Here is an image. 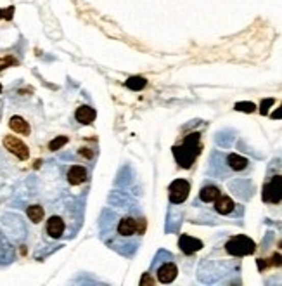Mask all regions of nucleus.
<instances>
[{"label": "nucleus", "mask_w": 282, "mask_h": 286, "mask_svg": "<svg viewBox=\"0 0 282 286\" xmlns=\"http://www.w3.org/2000/svg\"><path fill=\"white\" fill-rule=\"evenodd\" d=\"M230 172H232V170L227 166L225 155H223V153L215 151L213 155H211L210 175H213V177H217V179H227Z\"/></svg>", "instance_id": "nucleus-6"}, {"label": "nucleus", "mask_w": 282, "mask_h": 286, "mask_svg": "<svg viewBox=\"0 0 282 286\" xmlns=\"http://www.w3.org/2000/svg\"><path fill=\"white\" fill-rule=\"evenodd\" d=\"M145 219L144 217H135V215H123L116 226V236L121 237L123 241L126 240H139L140 236L145 232Z\"/></svg>", "instance_id": "nucleus-3"}, {"label": "nucleus", "mask_w": 282, "mask_h": 286, "mask_svg": "<svg viewBox=\"0 0 282 286\" xmlns=\"http://www.w3.org/2000/svg\"><path fill=\"white\" fill-rule=\"evenodd\" d=\"M7 64H17L14 59H11V57H6V59H0V69L7 68Z\"/></svg>", "instance_id": "nucleus-22"}, {"label": "nucleus", "mask_w": 282, "mask_h": 286, "mask_svg": "<svg viewBox=\"0 0 282 286\" xmlns=\"http://www.w3.org/2000/svg\"><path fill=\"white\" fill-rule=\"evenodd\" d=\"M74 118H76V122L83 123V125H90L95 120V109L90 106H80L76 109V113H74Z\"/></svg>", "instance_id": "nucleus-15"}, {"label": "nucleus", "mask_w": 282, "mask_h": 286, "mask_svg": "<svg viewBox=\"0 0 282 286\" xmlns=\"http://www.w3.org/2000/svg\"><path fill=\"white\" fill-rule=\"evenodd\" d=\"M201 155V135L199 132L189 134L180 146H173V156L177 160L178 166L182 169H191L196 158Z\"/></svg>", "instance_id": "nucleus-2"}, {"label": "nucleus", "mask_w": 282, "mask_h": 286, "mask_svg": "<svg viewBox=\"0 0 282 286\" xmlns=\"http://www.w3.org/2000/svg\"><path fill=\"white\" fill-rule=\"evenodd\" d=\"M178 246L186 255H192V253L199 252V250L202 248V241L196 240V237H192L189 234H182V236H180V240H178Z\"/></svg>", "instance_id": "nucleus-10"}, {"label": "nucleus", "mask_w": 282, "mask_h": 286, "mask_svg": "<svg viewBox=\"0 0 282 286\" xmlns=\"http://www.w3.org/2000/svg\"><path fill=\"white\" fill-rule=\"evenodd\" d=\"M225 161H227V166L232 172H244V170H248V166H249L248 158H244L241 155H236V153L225 155Z\"/></svg>", "instance_id": "nucleus-13"}, {"label": "nucleus", "mask_w": 282, "mask_h": 286, "mask_svg": "<svg viewBox=\"0 0 282 286\" xmlns=\"http://www.w3.org/2000/svg\"><path fill=\"white\" fill-rule=\"evenodd\" d=\"M89 180V170L82 165H73L71 169L68 170V182L71 186H80V184L87 182Z\"/></svg>", "instance_id": "nucleus-11"}, {"label": "nucleus", "mask_w": 282, "mask_h": 286, "mask_svg": "<svg viewBox=\"0 0 282 286\" xmlns=\"http://www.w3.org/2000/svg\"><path fill=\"white\" fill-rule=\"evenodd\" d=\"M0 90H2V87H0Z\"/></svg>", "instance_id": "nucleus-24"}, {"label": "nucleus", "mask_w": 282, "mask_h": 286, "mask_svg": "<svg viewBox=\"0 0 282 286\" xmlns=\"http://www.w3.org/2000/svg\"><path fill=\"white\" fill-rule=\"evenodd\" d=\"M26 215H28V219L32 222L38 224L43 217H45V210H43L42 205H32V206H28V210H26Z\"/></svg>", "instance_id": "nucleus-17"}, {"label": "nucleus", "mask_w": 282, "mask_h": 286, "mask_svg": "<svg viewBox=\"0 0 282 286\" xmlns=\"http://www.w3.org/2000/svg\"><path fill=\"white\" fill-rule=\"evenodd\" d=\"M4 146H6V149H9L14 156L19 158V160H28L30 149L23 140L17 139L16 135H6V137H4Z\"/></svg>", "instance_id": "nucleus-7"}, {"label": "nucleus", "mask_w": 282, "mask_h": 286, "mask_svg": "<svg viewBox=\"0 0 282 286\" xmlns=\"http://www.w3.org/2000/svg\"><path fill=\"white\" fill-rule=\"evenodd\" d=\"M262 200L268 206L282 205V163L274 160L268 166L267 179L262 187Z\"/></svg>", "instance_id": "nucleus-1"}, {"label": "nucleus", "mask_w": 282, "mask_h": 286, "mask_svg": "<svg viewBox=\"0 0 282 286\" xmlns=\"http://www.w3.org/2000/svg\"><path fill=\"white\" fill-rule=\"evenodd\" d=\"M213 203H215V210H217V213L220 215H230V213H234V210H236V203L230 196L220 195Z\"/></svg>", "instance_id": "nucleus-12"}, {"label": "nucleus", "mask_w": 282, "mask_h": 286, "mask_svg": "<svg viewBox=\"0 0 282 286\" xmlns=\"http://www.w3.org/2000/svg\"><path fill=\"white\" fill-rule=\"evenodd\" d=\"M45 231H47V234L52 237V240H59V237L63 236L64 231H66L64 219L61 217V215H50V217H48V221H47Z\"/></svg>", "instance_id": "nucleus-9"}, {"label": "nucleus", "mask_w": 282, "mask_h": 286, "mask_svg": "<svg viewBox=\"0 0 282 286\" xmlns=\"http://www.w3.org/2000/svg\"><path fill=\"white\" fill-rule=\"evenodd\" d=\"M145 85H147V80L142 77H130L129 80H126V87H129L130 90H142Z\"/></svg>", "instance_id": "nucleus-18"}, {"label": "nucleus", "mask_w": 282, "mask_h": 286, "mask_svg": "<svg viewBox=\"0 0 282 286\" xmlns=\"http://www.w3.org/2000/svg\"><path fill=\"white\" fill-rule=\"evenodd\" d=\"M234 108L237 111H244V113H253L254 109H257V106H254L253 103H237Z\"/></svg>", "instance_id": "nucleus-20"}, {"label": "nucleus", "mask_w": 282, "mask_h": 286, "mask_svg": "<svg viewBox=\"0 0 282 286\" xmlns=\"http://www.w3.org/2000/svg\"><path fill=\"white\" fill-rule=\"evenodd\" d=\"M66 142H68V137H64V135H61V137H56L50 144H48V149H50V151H57V149L63 148Z\"/></svg>", "instance_id": "nucleus-19"}, {"label": "nucleus", "mask_w": 282, "mask_h": 286, "mask_svg": "<svg viewBox=\"0 0 282 286\" xmlns=\"http://www.w3.org/2000/svg\"><path fill=\"white\" fill-rule=\"evenodd\" d=\"M9 127H11L14 132H17V134H21V135H28L30 132H32L28 122H26L24 118H21V116H12L11 122H9Z\"/></svg>", "instance_id": "nucleus-16"}, {"label": "nucleus", "mask_w": 282, "mask_h": 286, "mask_svg": "<svg viewBox=\"0 0 282 286\" xmlns=\"http://www.w3.org/2000/svg\"><path fill=\"white\" fill-rule=\"evenodd\" d=\"M274 104V99H265V101H262V106H260V113L262 114H267L268 113V108Z\"/></svg>", "instance_id": "nucleus-21"}, {"label": "nucleus", "mask_w": 282, "mask_h": 286, "mask_svg": "<svg viewBox=\"0 0 282 286\" xmlns=\"http://www.w3.org/2000/svg\"><path fill=\"white\" fill-rule=\"evenodd\" d=\"M220 195H222V191H220L218 186H215V184H206L199 191V200L204 201V203H213Z\"/></svg>", "instance_id": "nucleus-14"}, {"label": "nucleus", "mask_w": 282, "mask_h": 286, "mask_svg": "<svg viewBox=\"0 0 282 286\" xmlns=\"http://www.w3.org/2000/svg\"><path fill=\"white\" fill-rule=\"evenodd\" d=\"M272 118H274V120H280V118H282V106L272 113Z\"/></svg>", "instance_id": "nucleus-23"}, {"label": "nucleus", "mask_w": 282, "mask_h": 286, "mask_svg": "<svg viewBox=\"0 0 282 286\" xmlns=\"http://www.w3.org/2000/svg\"><path fill=\"white\" fill-rule=\"evenodd\" d=\"M191 193V182L186 179H175L168 187V198L173 205H180L189 198Z\"/></svg>", "instance_id": "nucleus-5"}, {"label": "nucleus", "mask_w": 282, "mask_h": 286, "mask_svg": "<svg viewBox=\"0 0 282 286\" xmlns=\"http://www.w3.org/2000/svg\"><path fill=\"white\" fill-rule=\"evenodd\" d=\"M225 250H227L228 255H232V257H246V255L254 253V250H257V243H254V241L248 236L237 234V236L230 237V240L227 241Z\"/></svg>", "instance_id": "nucleus-4"}, {"label": "nucleus", "mask_w": 282, "mask_h": 286, "mask_svg": "<svg viewBox=\"0 0 282 286\" xmlns=\"http://www.w3.org/2000/svg\"><path fill=\"white\" fill-rule=\"evenodd\" d=\"M177 274H178V267L171 260L161 264V266L156 269V278L163 284H168V283H171V281H175Z\"/></svg>", "instance_id": "nucleus-8"}]
</instances>
